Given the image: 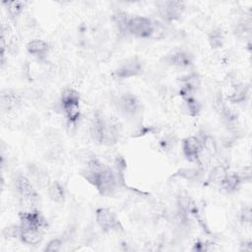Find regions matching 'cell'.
<instances>
[{"mask_svg":"<svg viewBox=\"0 0 252 252\" xmlns=\"http://www.w3.org/2000/svg\"><path fill=\"white\" fill-rule=\"evenodd\" d=\"M82 174L103 196L112 195L119 184L118 174L95 158L89 161Z\"/></svg>","mask_w":252,"mask_h":252,"instance_id":"obj_1","label":"cell"},{"mask_svg":"<svg viewBox=\"0 0 252 252\" xmlns=\"http://www.w3.org/2000/svg\"><path fill=\"white\" fill-rule=\"evenodd\" d=\"M91 133L93 138L101 144L115 143L118 136L115 126L107 122L100 114L94 115L91 126Z\"/></svg>","mask_w":252,"mask_h":252,"instance_id":"obj_2","label":"cell"},{"mask_svg":"<svg viewBox=\"0 0 252 252\" xmlns=\"http://www.w3.org/2000/svg\"><path fill=\"white\" fill-rule=\"evenodd\" d=\"M128 33L135 35L141 38L152 37L155 32V23L152 22L151 19L141 16H135L129 18L128 27H127Z\"/></svg>","mask_w":252,"mask_h":252,"instance_id":"obj_3","label":"cell"},{"mask_svg":"<svg viewBox=\"0 0 252 252\" xmlns=\"http://www.w3.org/2000/svg\"><path fill=\"white\" fill-rule=\"evenodd\" d=\"M143 64L138 57H132L122 63L114 72L113 77L116 79H128L142 73Z\"/></svg>","mask_w":252,"mask_h":252,"instance_id":"obj_4","label":"cell"},{"mask_svg":"<svg viewBox=\"0 0 252 252\" xmlns=\"http://www.w3.org/2000/svg\"><path fill=\"white\" fill-rule=\"evenodd\" d=\"M184 8V3L180 1H165L158 4L159 15L166 22L177 20L182 15Z\"/></svg>","mask_w":252,"mask_h":252,"instance_id":"obj_5","label":"cell"},{"mask_svg":"<svg viewBox=\"0 0 252 252\" xmlns=\"http://www.w3.org/2000/svg\"><path fill=\"white\" fill-rule=\"evenodd\" d=\"M95 220L97 224L103 230H118L122 229L120 222L115 215L106 208H99L95 212Z\"/></svg>","mask_w":252,"mask_h":252,"instance_id":"obj_6","label":"cell"},{"mask_svg":"<svg viewBox=\"0 0 252 252\" xmlns=\"http://www.w3.org/2000/svg\"><path fill=\"white\" fill-rule=\"evenodd\" d=\"M20 220H21V226L23 227H29V228H34L43 230L46 226V222L40 213L35 210H32L30 212H24L20 214Z\"/></svg>","mask_w":252,"mask_h":252,"instance_id":"obj_7","label":"cell"},{"mask_svg":"<svg viewBox=\"0 0 252 252\" xmlns=\"http://www.w3.org/2000/svg\"><path fill=\"white\" fill-rule=\"evenodd\" d=\"M182 150L185 158L189 161H197L203 150L202 141L194 136L188 137L182 143Z\"/></svg>","mask_w":252,"mask_h":252,"instance_id":"obj_8","label":"cell"},{"mask_svg":"<svg viewBox=\"0 0 252 252\" xmlns=\"http://www.w3.org/2000/svg\"><path fill=\"white\" fill-rule=\"evenodd\" d=\"M15 186L21 195V197L28 202H34L37 199L36 191L34 190L31 181L24 175L17 176L15 180Z\"/></svg>","mask_w":252,"mask_h":252,"instance_id":"obj_9","label":"cell"},{"mask_svg":"<svg viewBox=\"0 0 252 252\" xmlns=\"http://www.w3.org/2000/svg\"><path fill=\"white\" fill-rule=\"evenodd\" d=\"M19 237L21 240L29 245H35L38 244L43 237V230L23 227L20 225V235Z\"/></svg>","mask_w":252,"mask_h":252,"instance_id":"obj_10","label":"cell"},{"mask_svg":"<svg viewBox=\"0 0 252 252\" xmlns=\"http://www.w3.org/2000/svg\"><path fill=\"white\" fill-rule=\"evenodd\" d=\"M120 107L124 113L134 115L140 109V102L134 94H125L120 98Z\"/></svg>","mask_w":252,"mask_h":252,"instance_id":"obj_11","label":"cell"},{"mask_svg":"<svg viewBox=\"0 0 252 252\" xmlns=\"http://www.w3.org/2000/svg\"><path fill=\"white\" fill-rule=\"evenodd\" d=\"M166 60L169 64L177 67H187L192 64L191 55L182 50L172 52L166 57Z\"/></svg>","mask_w":252,"mask_h":252,"instance_id":"obj_12","label":"cell"},{"mask_svg":"<svg viewBox=\"0 0 252 252\" xmlns=\"http://www.w3.org/2000/svg\"><path fill=\"white\" fill-rule=\"evenodd\" d=\"M48 43L42 39H32L27 44L28 52L38 58H43L48 52Z\"/></svg>","mask_w":252,"mask_h":252,"instance_id":"obj_13","label":"cell"},{"mask_svg":"<svg viewBox=\"0 0 252 252\" xmlns=\"http://www.w3.org/2000/svg\"><path fill=\"white\" fill-rule=\"evenodd\" d=\"M21 104V97L12 91H3L1 94V106L4 110L17 108Z\"/></svg>","mask_w":252,"mask_h":252,"instance_id":"obj_14","label":"cell"},{"mask_svg":"<svg viewBox=\"0 0 252 252\" xmlns=\"http://www.w3.org/2000/svg\"><path fill=\"white\" fill-rule=\"evenodd\" d=\"M62 108L66 114V117L69 121V123L74 124L76 123L81 115V110H80V102L78 101H73V102H65L61 103Z\"/></svg>","mask_w":252,"mask_h":252,"instance_id":"obj_15","label":"cell"},{"mask_svg":"<svg viewBox=\"0 0 252 252\" xmlns=\"http://www.w3.org/2000/svg\"><path fill=\"white\" fill-rule=\"evenodd\" d=\"M241 181L242 179L237 173L230 172V173H226L224 178L220 181V186L223 190L227 192H232L239 187V185L241 184Z\"/></svg>","mask_w":252,"mask_h":252,"instance_id":"obj_16","label":"cell"},{"mask_svg":"<svg viewBox=\"0 0 252 252\" xmlns=\"http://www.w3.org/2000/svg\"><path fill=\"white\" fill-rule=\"evenodd\" d=\"M48 195L54 202H63L65 197V190L63 185L58 181H53L48 187Z\"/></svg>","mask_w":252,"mask_h":252,"instance_id":"obj_17","label":"cell"},{"mask_svg":"<svg viewBox=\"0 0 252 252\" xmlns=\"http://www.w3.org/2000/svg\"><path fill=\"white\" fill-rule=\"evenodd\" d=\"M112 20L117 28V30L119 31V32L121 33H128V31H127V27H128V21H129V18L127 16L126 13L122 12V11H116L114 14H113V17H112Z\"/></svg>","mask_w":252,"mask_h":252,"instance_id":"obj_18","label":"cell"},{"mask_svg":"<svg viewBox=\"0 0 252 252\" xmlns=\"http://www.w3.org/2000/svg\"><path fill=\"white\" fill-rule=\"evenodd\" d=\"M247 96V88L241 85H237L233 88L231 94L227 96V100L230 102H242Z\"/></svg>","mask_w":252,"mask_h":252,"instance_id":"obj_19","label":"cell"},{"mask_svg":"<svg viewBox=\"0 0 252 252\" xmlns=\"http://www.w3.org/2000/svg\"><path fill=\"white\" fill-rule=\"evenodd\" d=\"M6 5L8 14L13 20L19 17V15L23 12L25 7V3L22 1H8L6 2Z\"/></svg>","mask_w":252,"mask_h":252,"instance_id":"obj_20","label":"cell"},{"mask_svg":"<svg viewBox=\"0 0 252 252\" xmlns=\"http://www.w3.org/2000/svg\"><path fill=\"white\" fill-rule=\"evenodd\" d=\"M226 173H227L226 169L222 165L216 166L212 170V172L210 173L209 181H211V182H220L224 178Z\"/></svg>","mask_w":252,"mask_h":252,"instance_id":"obj_21","label":"cell"},{"mask_svg":"<svg viewBox=\"0 0 252 252\" xmlns=\"http://www.w3.org/2000/svg\"><path fill=\"white\" fill-rule=\"evenodd\" d=\"M209 40H210V43H211L212 47H214V48L220 47L222 45V42H223V34H222L221 31H220V30L213 31L210 33Z\"/></svg>","mask_w":252,"mask_h":252,"instance_id":"obj_22","label":"cell"},{"mask_svg":"<svg viewBox=\"0 0 252 252\" xmlns=\"http://www.w3.org/2000/svg\"><path fill=\"white\" fill-rule=\"evenodd\" d=\"M184 100L186 101L187 107L189 109V112L191 115H197L199 110H200V105L198 103V101L193 97V96H189L184 98Z\"/></svg>","mask_w":252,"mask_h":252,"instance_id":"obj_23","label":"cell"},{"mask_svg":"<svg viewBox=\"0 0 252 252\" xmlns=\"http://www.w3.org/2000/svg\"><path fill=\"white\" fill-rule=\"evenodd\" d=\"M61 246H62L61 240L58 238H54L46 244L44 251H58V250H60Z\"/></svg>","mask_w":252,"mask_h":252,"instance_id":"obj_24","label":"cell"}]
</instances>
